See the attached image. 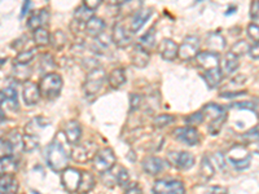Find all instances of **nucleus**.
Instances as JSON below:
<instances>
[{"label":"nucleus","instance_id":"obj_48","mask_svg":"<svg viewBox=\"0 0 259 194\" xmlns=\"http://www.w3.org/2000/svg\"><path fill=\"white\" fill-rule=\"evenodd\" d=\"M40 66L41 69H52L55 68V61H53V59L51 57V55H43V57H41V61H40Z\"/></svg>","mask_w":259,"mask_h":194},{"label":"nucleus","instance_id":"obj_36","mask_svg":"<svg viewBox=\"0 0 259 194\" xmlns=\"http://www.w3.org/2000/svg\"><path fill=\"white\" fill-rule=\"evenodd\" d=\"M13 74H15V78H17L18 82H25L29 79L30 75H31V68L27 66V65H17L15 64V68H13Z\"/></svg>","mask_w":259,"mask_h":194},{"label":"nucleus","instance_id":"obj_44","mask_svg":"<svg viewBox=\"0 0 259 194\" xmlns=\"http://www.w3.org/2000/svg\"><path fill=\"white\" fill-rule=\"evenodd\" d=\"M143 103V97L138 93H133L130 96V106H131V113L136 112V110L140 109Z\"/></svg>","mask_w":259,"mask_h":194},{"label":"nucleus","instance_id":"obj_46","mask_svg":"<svg viewBox=\"0 0 259 194\" xmlns=\"http://www.w3.org/2000/svg\"><path fill=\"white\" fill-rule=\"evenodd\" d=\"M247 36L254 41H259V26L255 24H250L246 29Z\"/></svg>","mask_w":259,"mask_h":194},{"label":"nucleus","instance_id":"obj_31","mask_svg":"<svg viewBox=\"0 0 259 194\" xmlns=\"http://www.w3.org/2000/svg\"><path fill=\"white\" fill-rule=\"evenodd\" d=\"M2 175H13L17 171L18 163L15 157H2Z\"/></svg>","mask_w":259,"mask_h":194},{"label":"nucleus","instance_id":"obj_32","mask_svg":"<svg viewBox=\"0 0 259 194\" xmlns=\"http://www.w3.org/2000/svg\"><path fill=\"white\" fill-rule=\"evenodd\" d=\"M95 186V177L89 171H82V181H80L79 193L80 194H89Z\"/></svg>","mask_w":259,"mask_h":194},{"label":"nucleus","instance_id":"obj_6","mask_svg":"<svg viewBox=\"0 0 259 194\" xmlns=\"http://www.w3.org/2000/svg\"><path fill=\"white\" fill-rule=\"evenodd\" d=\"M99 145L94 141H84L80 144H75L71 149L70 157L73 161L78 163H85L87 161H91L99 153Z\"/></svg>","mask_w":259,"mask_h":194},{"label":"nucleus","instance_id":"obj_22","mask_svg":"<svg viewBox=\"0 0 259 194\" xmlns=\"http://www.w3.org/2000/svg\"><path fill=\"white\" fill-rule=\"evenodd\" d=\"M65 137L68 140V142L75 145L79 142L80 136H82V128L80 124L77 121H69L64 127Z\"/></svg>","mask_w":259,"mask_h":194},{"label":"nucleus","instance_id":"obj_7","mask_svg":"<svg viewBox=\"0 0 259 194\" xmlns=\"http://www.w3.org/2000/svg\"><path fill=\"white\" fill-rule=\"evenodd\" d=\"M92 161H94V170H96L99 174H104L114 167L117 158L110 148H104V149L99 150V153Z\"/></svg>","mask_w":259,"mask_h":194},{"label":"nucleus","instance_id":"obj_42","mask_svg":"<svg viewBox=\"0 0 259 194\" xmlns=\"http://www.w3.org/2000/svg\"><path fill=\"white\" fill-rule=\"evenodd\" d=\"M203 121H205V117H203L202 110H201V112L193 113V114L188 115V117L186 118V123L189 124L191 127L200 126Z\"/></svg>","mask_w":259,"mask_h":194},{"label":"nucleus","instance_id":"obj_55","mask_svg":"<svg viewBox=\"0 0 259 194\" xmlns=\"http://www.w3.org/2000/svg\"><path fill=\"white\" fill-rule=\"evenodd\" d=\"M124 194H143V191L139 186H131V188L126 189Z\"/></svg>","mask_w":259,"mask_h":194},{"label":"nucleus","instance_id":"obj_25","mask_svg":"<svg viewBox=\"0 0 259 194\" xmlns=\"http://www.w3.org/2000/svg\"><path fill=\"white\" fill-rule=\"evenodd\" d=\"M18 182L13 175H2L0 180V194H17Z\"/></svg>","mask_w":259,"mask_h":194},{"label":"nucleus","instance_id":"obj_33","mask_svg":"<svg viewBox=\"0 0 259 194\" xmlns=\"http://www.w3.org/2000/svg\"><path fill=\"white\" fill-rule=\"evenodd\" d=\"M66 40L68 39H66V35H65V32L62 30H56L51 35V45H52L53 50L56 51L64 50L65 45H66Z\"/></svg>","mask_w":259,"mask_h":194},{"label":"nucleus","instance_id":"obj_41","mask_svg":"<svg viewBox=\"0 0 259 194\" xmlns=\"http://www.w3.org/2000/svg\"><path fill=\"white\" fill-rule=\"evenodd\" d=\"M249 51H250V47L247 45V43L245 40L236 41L235 44L232 45V48H231V52L235 53L239 59L241 56H244L245 53H249Z\"/></svg>","mask_w":259,"mask_h":194},{"label":"nucleus","instance_id":"obj_23","mask_svg":"<svg viewBox=\"0 0 259 194\" xmlns=\"http://www.w3.org/2000/svg\"><path fill=\"white\" fill-rule=\"evenodd\" d=\"M152 12H153V11H152L150 8L139 9L138 12L134 15L133 20H131V25H130V30H131V32H138L139 30L142 29V27L144 26L145 22L150 18Z\"/></svg>","mask_w":259,"mask_h":194},{"label":"nucleus","instance_id":"obj_49","mask_svg":"<svg viewBox=\"0 0 259 194\" xmlns=\"http://www.w3.org/2000/svg\"><path fill=\"white\" fill-rule=\"evenodd\" d=\"M232 108H236V109L251 110V112H254V110H255V106H254L251 103H235V104H232Z\"/></svg>","mask_w":259,"mask_h":194},{"label":"nucleus","instance_id":"obj_10","mask_svg":"<svg viewBox=\"0 0 259 194\" xmlns=\"http://www.w3.org/2000/svg\"><path fill=\"white\" fill-rule=\"evenodd\" d=\"M80 181H82V171L73 167H66L61 172V182L64 188L70 193L79 190Z\"/></svg>","mask_w":259,"mask_h":194},{"label":"nucleus","instance_id":"obj_35","mask_svg":"<svg viewBox=\"0 0 259 194\" xmlns=\"http://www.w3.org/2000/svg\"><path fill=\"white\" fill-rule=\"evenodd\" d=\"M39 136L35 133H25L22 137V145H24L25 152H32L36 148H39Z\"/></svg>","mask_w":259,"mask_h":194},{"label":"nucleus","instance_id":"obj_20","mask_svg":"<svg viewBox=\"0 0 259 194\" xmlns=\"http://www.w3.org/2000/svg\"><path fill=\"white\" fill-rule=\"evenodd\" d=\"M239 57L230 51V52H227L226 55H224L223 60L221 61V70L222 73H223L224 77H228V75L233 74L237 69H239Z\"/></svg>","mask_w":259,"mask_h":194},{"label":"nucleus","instance_id":"obj_2","mask_svg":"<svg viewBox=\"0 0 259 194\" xmlns=\"http://www.w3.org/2000/svg\"><path fill=\"white\" fill-rule=\"evenodd\" d=\"M203 117L209 118V132L211 135H218L227 119V110L224 106L217 104H207L202 109Z\"/></svg>","mask_w":259,"mask_h":194},{"label":"nucleus","instance_id":"obj_28","mask_svg":"<svg viewBox=\"0 0 259 194\" xmlns=\"http://www.w3.org/2000/svg\"><path fill=\"white\" fill-rule=\"evenodd\" d=\"M206 44L211 50V52L219 53L226 48V39L223 38V35L218 34V32H214V34H210L207 36Z\"/></svg>","mask_w":259,"mask_h":194},{"label":"nucleus","instance_id":"obj_43","mask_svg":"<svg viewBox=\"0 0 259 194\" xmlns=\"http://www.w3.org/2000/svg\"><path fill=\"white\" fill-rule=\"evenodd\" d=\"M0 145H2V157H13L16 148L8 138H2Z\"/></svg>","mask_w":259,"mask_h":194},{"label":"nucleus","instance_id":"obj_51","mask_svg":"<svg viewBox=\"0 0 259 194\" xmlns=\"http://www.w3.org/2000/svg\"><path fill=\"white\" fill-rule=\"evenodd\" d=\"M214 158H215V162H217L219 167H221V170L223 171L224 168H226V161H227L226 157H224L222 153H217L214 154Z\"/></svg>","mask_w":259,"mask_h":194},{"label":"nucleus","instance_id":"obj_40","mask_svg":"<svg viewBox=\"0 0 259 194\" xmlns=\"http://www.w3.org/2000/svg\"><path fill=\"white\" fill-rule=\"evenodd\" d=\"M115 174H117L118 185L122 186V188H126V186L130 184V174L127 172L126 168L119 166V167L117 168V171H115Z\"/></svg>","mask_w":259,"mask_h":194},{"label":"nucleus","instance_id":"obj_1","mask_svg":"<svg viewBox=\"0 0 259 194\" xmlns=\"http://www.w3.org/2000/svg\"><path fill=\"white\" fill-rule=\"evenodd\" d=\"M46 158H47V163L51 170H53L55 172H62L65 168L68 167L69 158H71V157L68 156L64 145L59 140H55L48 145Z\"/></svg>","mask_w":259,"mask_h":194},{"label":"nucleus","instance_id":"obj_13","mask_svg":"<svg viewBox=\"0 0 259 194\" xmlns=\"http://www.w3.org/2000/svg\"><path fill=\"white\" fill-rule=\"evenodd\" d=\"M196 62L203 70H210V69L221 68V59L218 53L211 52V51H203L196 56Z\"/></svg>","mask_w":259,"mask_h":194},{"label":"nucleus","instance_id":"obj_18","mask_svg":"<svg viewBox=\"0 0 259 194\" xmlns=\"http://www.w3.org/2000/svg\"><path fill=\"white\" fill-rule=\"evenodd\" d=\"M0 100H2V106L7 108L9 110H18V97H17V91H16L15 87L9 85L7 88H4L0 94Z\"/></svg>","mask_w":259,"mask_h":194},{"label":"nucleus","instance_id":"obj_30","mask_svg":"<svg viewBox=\"0 0 259 194\" xmlns=\"http://www.w3.org/2000/svg\"><path fill=\"white\" fill-rule=\"evenodd\" d=\"M215 175L214 166H212L211 161L207 157H203L201 161V168H200V176L203 181H209L212 179Z\"/></svg>","mask_w":259,"mask_h":194},{"label":"nucleus","instance_id":"obj_24","mask_svg":"<svg viewBox=\"0 0 259 194\" xmlns=\"http://www.w3.org/2000/svg\"><path fill=\"white\" fill-rule=\"evenodd\" d=\"M223 73H222L221 68H215V69H210V70H203L202 78L206 83V85L209 87L210 89L217 88L221 82L223 80Z\"/></svg>","mask_w":259,"mask_h":194},{"label":"nucleus","instance_id":"obj_4","mask_svg":"<svg viewBox=\"0 0 259 194\" xmlns=\"http://www.w3.org/2000/svg\"><path fill=\"white\" fill-rule=\"evenodd\" d=\"M226 159L235 170L244 171L250 166L251 154L244 145H235L227 152Z\"/></svg>","mask_w":259,"mask_h":194},{"label":"nucleus","instance_id":"obj_38","mask_svg":"<svg viewBox=\"0 0 259 194\" xmlns=\"http://www.w3.org/2000/svg\"><path fill=\"white\" fill-rule=\"evenodd\" d=\"M36 50L21 51L17 56L15 57V64L17 65H29L32 60L35 59Z\"/></svg>","mask_w":259,"mask_h":194},{"label":"nucleus","instance_id":"obj_37","mask_svg":"<svg viewBox=\"0 0 259 194\" xmlns=\"http://www.w3.org/2000/svg\"><path fill=\"white\" fill-rule=\"evenodd\" d=\"M139 44L144 47L147 51L152 50L154 47V44H156V29L152 27L150 30H148L144 35L140 38V43Z\"/></svg>","mask_w":259,"mask_h":194},{"label":"nucleus","instance_id":"obj_16","mask_svg":"<svg viewBox=\"0 0 259 194\" xmlns=\"http://www.w3.org/2000/svg\"><path fill=\"white\" fill-rule=\"evenodd\" d=\"M149 61V51H147L140 44L134 45L133 50H131V62H133L134 66H136L138 69H144L145 66H148Z\"/></svg>","mask_w":259,"mask_h":194},{"label":"nucleus","instance_id":"obj_39","mask_svg":"<svg viewBox=\"0 0 259 194\" xmlns=\"http://www.w3.org/2000/svg\"><path fill=\"white\" fill-rule=\"evenodd\" d=\"M174 121V117L170 114L157 115L153 119V126L156 127V128H165V127H167L168 124H171Z\"/></svg>","mask_w":259,"mask_h":194},{"label":"nucleus","instance_id":"obj_56","mask_svg":"<svg viewBox=\"0 0 259 194\" xmlns=\"http://www.w3.org/2000/svg\"><path fill=\"white\" fill-rule=\"evenodd\" d=\"M30 8V0H25L24 2V7H22V11H21V17H25Z\"/></svg>","mask_w":259,"mask_h":194},{"label":"nucleus","instance_id":"obj_29","mask_svg":"<svg viewBox=\"0 0 259 194\" xmlns=\"http://www.w3.org/2000/svg\"><path fill=\"white\" fill-rule=\"evenodd\" d=\"M32 39L38 47H46V45L51 44V35L47 29L45 27H39V29L34 30L32 32Z\"/></svg>","mask_w":259,"mask_h":194},{"label":"nucleus","instance_id":"obj_21","mask_svg":"<svg viewBox=\"0 0 259 194\" xmlns=\"http://www.w3.org/2000/svg\"><path fill=\"white\" fill-rule=\"evenodd\" d=\"M48 21H50V12H48V9L41 8L39 9L38 12L32 13L30 16V18L27 20V26H29V29H31L34 31V30L47 25Z\"/></svg>","mask_w":259,"mask_h":194},{"label":"nucleus","instance_id":"obj_12","mask_svg":"<svg viewBox=\"0 0 259 194\" xmlns=\"http://www.w3.org/2000/svg\"><path fill=\"white\" fill-rule=\"evenodd\" d=\"M112 40L118 48H126L131 44L133 36H131V32L124 27L123 24L117 22L112 30Z\"/></svg>","mask_w":259,"mask_h":194},{"label":"nucleus","instance_id":"obj_53","mask_svg":"<svg viewBox=\"0 0 259 194\" xmlns=\"http://www.w3.org/2000/svg\"><path fill=\"white\" fill-rule=\"evenodd\" d=\"M209 194H228V190L226 188H223V186L215 185L209 189Z\"/></svg>","mask_w":259,"mask_h":194},{"label":"nucleus","instance_id":"obj_54","mask_svg":"<svg viewBox=\"0 0 259 194\" xmlns=\"http://www.w3.org/2000/svg\"><path fill=\"white\" fill-rule=\"evenodd\" d=\"M106 4H109V6L113 7H118V6H123L124 3H127L128 0H104Z\"/></svg>","mask_w":259,"mask_h":194},{"label":"nucleus","instance_id":"obj_47","mask_svg":"<svg viewBox=\"0 0 259 194\" xmlns=\"http://www.w3.org/2000/svg\"><path fill=\"white\" fill-rule=\"evenodd\" d=\"M250 17L253 20V24L259 26V2L254 0L250 7Z\"/></svg>","mask_w":259,"mask_h":194},{"label":"nucleus","instance_id":"obj_50","mask_svg":"<svg viewBox=\"0 0 259 194\" xmlns=\"http://www.w3.org/2000/svg\"><path fill=\"white\" fill-rule=\"evenodd\" d=\"M249 55L253 60H259V41H255L253 45L250 47V51H249Z\"/></svg>","mask_w":259,"mask_h":194},{"label":"nucleus","instance_id":"obj_11","mask_svg":"<svg viewBox=\"0 0 259 194\" xmlns=\"http://www.w3.org/2000/svg\"><path fill=\"white\" fill-rule=\"evenodd\" d=\"M174 136L178 141L183 142V144L193 147L200 142V133L194 127H180L174 131Z\"/></svg>","mask_w":259,"mask_h":194},{"label":"nucleus","instance_id":"obj_34","mask_svg":"<svg viewBox=\"0 0 259 194\" xmlns=\"http://www.w3.org/2000/svg\"><path fill=\"white\" fill-rule=\"evenodd\" d=\"M92 17H94V11L90 8H87L85 6L79 7V8L75 11V13H74V20L82 25L87 24V22H89Z\"/></svg>","mask_w":259,"mask_h":194},{"label":"nucleus","instance_id":"obj_19","mask_svg":"<svg viewBox=\"0 0 259 194\" xmlns=\"http://www.w3.org/2000/svg\"><path fill=\"white\" fill-rule=\"evenodd\" d=\"M22 94H24V101L26 105L31 106L38 104L39 99H40V88H39V84L34 82H26L24 85V91H22Z\"/></svg>","mask_w":259,"mask_h":194},{"label":"nucleus","instance_id":"obj_5","mask_svg":"<svg viewBox=\"0 0 259 194\" xmlns=\"http://www.w3.org/2000/svg\"><path fill=\"white\" fill-rule=\"evenodd\" d=\"M105 79H108L105 70L103 68H95L87 74L84 83H83V89L87 96H94L100 91L104 85Z\"/></svg>","mask_w":259,"mask_h":194},{"label":"nucleus","instance_id":"obj_17","mask_svg":"<svg viewBox=\"0 0 259 194\" xmlns=\"http://www.w3.org/2000/svg\"><path fill=\"white\" fill-rule=\"evenodd\" d=\"M158 52L163 60L172 61L179 55V45L172 39H163L158 47Z\"/></svg>","mask_w":259,"mask_h":194},{"label":"nucleus","instance_id":"obj_52","mask_svg":"<svg viewBox=\"0 0 259 194\" xmlns=\"http://www.w3.org/2000/svg\"><path fill=\"white\" fill-rule=\"evenodd\" d=\"M101 2H103V0H83L84 6L87 7V8L92 9V11H95L96 8H99V6L101 4Z\"/></svg>","mask_w":259,"mask_h":194},{"label":"nucleus","instance_id":"obj_45","mask_svg":"<svg viewBox=\"0 0 259 194\" xmlns=\"http://www.w3.org/2000/svg\"><path fill=\"white\" fill-rule=\"evenodd\" d=\"M244 138L246 142H259V126L254 127L250 131H247L244 135Z\"/></svg>","mask_w":259,"mask_h":194},{"label":"nucleus","instance_id":"obj_3","mask_svg":"<svg viewBox=\"0 0 259 194\" xmlns=\"http://www.w3.org/2000/svg\"><path fill=\"white\" fill-rule=\"evenodd\" d=\"M62 78L57 73H47L39 82V88H40L41 97L53 100L60 94L62 89Z\"/></svg>","mask_w":259,"mask_h":194},{"label":"nucleus","instance_id":"obj_8","mask_svg":"<svg viewBox=\"0 0 259 194\" xmlns=\"http://www.w3.org/2000/svg\"><path fill=\"white\" fill-rule=\"evenodd\" d=\"M200 38L196 35H188L184 38L182 44L179 45V57L182 61H189L192 59H196L200 53Z\"/></svg>","mask_w":259,"mask_h":194},{"label":"nucleus","instance_id":"obj_26","mask_svg":"<svg viewBox=\"0 0 259 194\" xmlns=\"http://www.w3.org/2000/svg\"><path fill=\"white\" fill-rule=\"evenodd\" d=\"M126 83V71L123 68H117L112 70L108 75V84L110 88L118 89Z\"/></svg>","mask_w":259,"mask_h":194},{"label":"nucleus","instance_id":"obj_9","mask_svg":"<svg viewBox=\"0 0 259 194\" xmlns=\"http://www.w3.org/2000/svg\"><path fill=\"white\" fill-rule=\"evenodd\" d=\"M154 194H186V186L180 180L161 179L153 185Z\"/></svg>","mask_w":259,"mask_h":194},{"label":"nucleus","instance_id":"obj_14","mask_svg":"<svg viewBox=\"0 0 259 194\" xmlns=\"http://www.w3.org/2000/svg\"><path fill=\"white\" fill-rule=\"evenodd\" d=\"M170 162L179 170H189L194 165V157L188 152H179V153H168Z\"/></svg>","mask_w":259,"mask_h":194},{"label":"nucleus","instance_id":"obj_15","mask_svg":"<svg viewBox=\"0 0 259 194\" xmlns=\"http://www.w3.org/2000/svg\"><path fill=\"white\" fill-rule=\"evenodd\" d=\"M165 161L158 157H147L143 159L142 167L144 170L145 174L150 175V176H156V175L161 174L162 171L165 170Z\"/></svg>","mask_w":259,"mask_h":194},{"label":"nucleus","instance_id":"obj_27","mask_svg":"<svg viewBox=\"0 0 259 194\" xmlns=\"http://www.w3.org/2000/svg\"><path fill=\"white\" fill-rule=\"evenodd\" d=\"M85 32L89 34L92 38H97L99 35L103 34V31L105 30V22H104L101 18L99 17H92L91 20L85 24Z\"/></svg>","mask_w":259,"mask_h":194},{"label":"nucleus","instance_id":"obj_57","mask_svg":"<svg viewBox=\"0 0 259 194\" xmlns=\"http://www.w3.org/2000/svg\"><path fill=\"white\" fill-rule=\"evenodd\" d=\"M255 153H258V154H259V147H258V148H256V150H255Z\"/></svg>","mask_w":259,"mask_h":194}]
</instances>
